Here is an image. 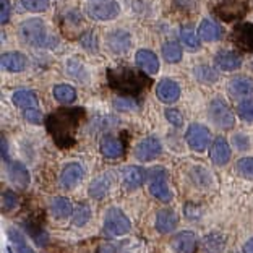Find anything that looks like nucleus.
Returning a JSON list of instances; mask_svg holds the SVG:
<instances>
[{
  "label": "nucleus",
  "mask_w": 253,
  "mask_h": 253,
  "mask_svg": "<svg viewBox=\"0 0 253 253\" xmlns=\"http://www.w3.org/2000/svg\"><path fill=\"white\" fill-rule=\"evenodd\" d=\"M200 38L208 42H216L222 38V28L212 20H203L198 28Z\"/></svg>",
  "instance_id": "26"
},
{
  "label": "nucleus",
  "mask_w": 253,
  "mask_h": 253,
  "mask_svg": "<svg viewBox=\"0 0 253 253\" xmlns=\"http://www.w3.org/2000/svg\"><path fill=\"white\" fill-rule=\"evenodd\" d=\"M84 175V169L83 166L80 163H70L68 166H65L60 174V187L62 188H67L70 190L73 188L75 185H78L80 180L83 179Z\"/></svg>",
  "instance_id": "13"
},
{
  "label": "nucleus",
  "mask_w": 253,
  "mask_h": 253,
  "mask_svg": "<svg viewBox=\"0 0 253 253\" xmlns=\"http://www.w3.org/2000/svg\"><path fill=\"white\" fill-rule=\"evenodd\" d=\"M210 119L217 128L221 130H231L235 125V117L232 111L229 109V106L219 97L211 101L210 104Z\"/></svg>",
  "instance_id": "7"
},
{
  "label": "nucleus",
  "mask_w": 253,
  "mask_h": 253,
  "mask_svg": "<svg viewBox=\"0 0 253 253\" xmlns=\"http://www.w3.org/2000/svg\"><path fill=\"white\" fill-rule=\"evenodd\" d=\"M99 149L102 153V156L107 159H117L124 154V143L119 138L112 135H106L101 138Z\"/></svg>",
  "instance_id": "18"
},
{
  "label": "nucleus",
  "mask_w": 253,
  "mask_h": 253,
  "mask_svg": "<svg viewBox=\"0 0 253 253\" xmlns=\"http://www.w3.org/2000/svg\"><path fill=\"white\" fill-rule=\"evenodd\" d=\"M237 112L244 120H247V122H253V101L252 99L242 101L237 106Z\"/></svg>",
  "instance_id": "39"
},
{
  "label": "nucleus",
  "mask_w": 253,
  "mask_h": 253,
  "mask_svg": "<svg viewBox=\"0 0 253 253\" xmlns=\"http://www.w3.org/2000/svg\"><path fill=\"white\" fill-rule=\"evenodd\" d=\"M203 247L208 253H222L224 247H226V237L219 232L208 234L203 239Z\"/></svg>",
  "instance_id": "29"
},
{
  "label": "nucleus",
  "mask_w": 253,
  "mask_h": 253,
  "mask_svg": "<svg viewBox=\"0 0 253 253\" xmlns=\"http://www.w3.org/2000/svg\"><path fill=\"white\" fill-rule=\"evenodd\" d=\"M177 226V214L174 210H159L156 214V231L159 234H169Z\"/></svg>",
  "instance_id": "23"
},
{
  "label": "nucleus",
  "mask_w": 253,
  "mask_h": 253,
  "mask_svg": "<svg viewBox=\"0 0 253 253\" xmlns=\"http://www.w3.org/2000/svg\"><path fill=\"white\" fill-rule=\"evenodd\" d=\"M107 42H109V45H111V49L114 50V52L122 54V52H126V50L130 49L131 39H130V34L126 31L119 30V31H114V33L109 34Z\"/></svg>",
  "instance_id": "25"
},
{
  "label": "nucleus",
  "mask_w": 253,
  "mask_h": 253,
  "mask_svg": "<svg viewBox=\"0 0 253 253\" xmlns=\"http://www.w3.org/2000/svg\"><path fill=\"white\" fill-rule=\"evenodd\" d=\"M54 97L62 104H70L75 99H77V91H75L73 86L70 84H55L54 88Z\"/></svg>",
  "instance_id": "31"
},
{
  "label": "nucleus",
  "mask_w": 253,
  "mask_h": 253,
  "mask_svg": "<svg viewBox=\"0 0 253 253\" xmlns=\"http://www.w3.org/2000/svg\"><path fill=\"white\" fill-rule=\"evenodd\" d=\"M232 42L245 52H253V25L252 23H239L232 31Z\"/></svg>",
  "instance_id": "12"
},
{
  "label": "nucleus",
  "mask_w": 253,
  "mask_h": 253,
  "mask_svg": "<svg viewBox=\"0 0 253 253\" xmlns=\"http://www.w3.org/2000/svg\"><path fill=\"white\" fill-rule=\"evenodd\" d=\"M0 7H2V10H0V23L5 25V23H7L8 18H10V3H8V0H0Z\"/></svg>",
  "instance_id": "46"
},
{
  "label": "nucleus",
  "mask_w": 253,
  "mask_h": 253,
  "mask_svg": "<svg viewBox=\"0 0 253 253\" xmlns=\"http://www.w3.org/2000/svg\"><path fill=\"white\" fill-rule=\"evenodd\" d=\"M166 119L175 126H182V124H183L182 114L177 111V109H166Z\"/></svg>",
  "instance_id": "43"
},
{
  "label": "nucleus",
  "mask_w": 253,
  "mask_h": 253,
  "mask_svg": "<svg viewBox=\"0 0 253 253\" xmlns=\"http://www.w3.org/2000/svg\"><path fill=\"white\" fill-rule=\"evenodd\" d=\"M25 226H26L28 234H30L31 239L34 240V242H36V245L44 247L45 244H47L49 234L45 232V229L41 226V224H38V222H34V221H26Z\"/></svg>",
  "instance_id": "30"
},
{
  "label": "nucleus",
  "mask_w": 253,
  "mask_h": 253,
  "mask_svg": "<svg viewBox=\"0 0 253 253\" xmlns=\"http://www.w3.org/2000/svg\"><path fill=\"white\" fill-rule=\"evenodd\" d=\"M18 203V197L11 192V190H7V192L2 193V211L7 212V211H11Z\"/></svg>",
  "instance_id": "40"
},
{
  "label": "nucleus",
  "mask_w": 253,
  "mask_h": 253,
  "mask_svg": "<svg viewBox=\"0 0 253 253\" xmlns=\"http://www.w3.org/2000/svg\"><path fill=\"white\" fill-rule=\"evenodd\" d=\"M135 60H136V65L141 68L145 73H149V75H154L158 73L159 70V60L154 52L148 49H140L135 55Z\"/></svg>",
  "instance_id": "21"
},
{
  "label": "nucleus",
  "mask_w": 253,
  "mask_h": 253,
  "mask_svg": "<svg viewBox=\"0 0 253 253\" xmlns=\"http://www.w3.org/2000/svg\"><path fill=\"white\" fill-rule=\"evenodd\" d=\"M84 117V109H57L55 112L49 114L45 119V126L50 136L54 138L55 145L60 149H68L75 145V133L80 122Z\"/></svg>",
  "instance_id": "1"
},
{
  "label": "nucleus",
  "mask_w": 253,
  "mask_h": 253,
  "mask_svg": "<svg viewBox=\"0 0 253 253\" xmlns=\"http://www.w3.org/2000/svg\"><path fill=\"white\" fill-rule=\"evenodd\" d=\"M188 146L197 153H203L211 143V131L201 124H192L187 130Z\"/></svg>",
  "instance_id": "9"
},
{
  "label": "nucleus",
  "mask_w": 253,
  "mask_h": 253,
  "mask_svg": "<svg viewBox=\"0 0 253 253\" xmlns=\"http://www.w3.org/2000/svg\"><path fill=\"white\" fill-rule=\"evenodd\" d=\"M8 239H10L11 245L15 247L16 253H34V252L31 250V247L28 245L26 239L23 237V234L18 231V229L10 227V229H8Z\"/></svg>",
  "instance_id": "32"
},
{
  "label": "nucleus",
  "mask_w": 253,
  "mask_h": 253,
  "mask_svg": "<svg viewBox=\"0 0 253 253\" xmlns=\"http://www.w3.org/2000/svg\"><path fill=\"white\" fill-rule=\"evenodd\" d=\"M131 229V222L125 212L119 208H109L104 216V232L111 237H120L128 234Z\"/></svg>",
  "instance_id": "5"
},
{
  "label": "nucleus",
  "mask_w": 253,
  "mask_h": 253,
  "mask_svg": "<svg viewBox=\"0 0 253 253\" xmlns=\"http://www.w3.org/2000/svg\"><path fill=\"white\" fill-rule=\"evenodd\" d=\"M107 83L112 89L119 91L122 96L135 97L141 94L149 86V78L143 72H138L135 68L122 67L107 70Z\"/></svg>",
  "instance_id": "2"
},
{
  "label": "nucleus",
  "mask_w": 253,
  "mask_h": 253,
  "mask_svg": "<svg viewBox=\"0 0 253 253\" xmlns=\"http://www.w3.org/2000/svg\"><path fill=\"white\" fill-rule=\"evenodd\" d=\"M8 175L11 182L20 188H28L30 185V172H28L26 166L23 163H10L8 164Z\"/></svg>",
  "instance_id": "24"
},
{
  "label": "nucleus",
  "mask_w": 253,
  "mask_h": 253,
  "mask_svg": "<svg viewBox=\"0 0 253 253\" xmlns=\"http://www.w3.org/2000/svg\"><path fill=\"white\" fill-rule=\"evenodd\" d=\"M180 39L188 49L197 50L200 47V39H198L197 33H195V30L192 26H183L182 28V30H180Z\"/></svg>",
  "instance_id": "34"
},
{
  "label": "nucleus",
  "mask_w": 253,
  "mask_h": 253,
  "mask_svg": "<svg viewBox=\"0 0 253 253\" xmlns=\"http://www.w3.org/2000/svg\"><path fill=\"white\" fill-rule=\"evenodd\" d=\"M195 77H197V80H200L201 83L211 84L217 80V73L214 72V68H211L208 65H200V67H195Z\"/></svg>",
  "instance_id": "35"
},
{
  "label": "nucleus",
  "mask_w": 253,
  "mask_h": 253,
  "mask_svg": "<svg viewBox=\"0 0 253 253\" xmlns=\"http://www.w3.org/2000/svg\"><path fill=\"white\" fill-rule=\"evenodd\" d=\"M163 57L166 62L177 63L182 60V47L174 41H169L163 45Z\"/></svg>",
  "instance_id": "33"
},
{
  "label": "nucleus",
  "mask_w": 253,
  "mask_h": 253,
  "mask_svg": "<svg viewBox=\"0 0 253 253\" xmlns=\"http://www.w3.org/2000/svg\"><path fill=\"white\" fill-rule=\"evenodd\" d=\"M163 153V145L156 136H146L135 148V158L138 161H153Z\"/></svg>",
  "instance_id": "10"
},
{
  "label": "nucleus",
  "mask_w": 253,
  "mask_h": 253,
  "mask_svg": "<svg viewBox=\"0 0 253 253\" xmlns=\"http://www.w3.org/2000/svg\"><path fill=\"white\" fill-rule=\"evenodd\" d=\"M89 217H91V210H89V206L86 205V203H80L77 206V211H75V214H73V224L75 226H83V224H86L89 221Z\"/></svg>",
  "instance_id": "36"
},
{
  "label": "nucleus",
  "mask_w": 253,
  "mask_h": 253,
  "mask_svg": "<svg viewBox=\"0 0 253 253\" xmlns=\"http://www.w3.org/2000/svg\"><path fill=\"white\" fill-rule=\"evenodd\" d=\"M229 93L240 99H250L253 97V80L249 77H234L229 82Z\"/></svg>",
  "instance_id": "16"
},
{
  "label": "nucleus",
  "mask_w": 253,
  "mask_h": 253,
  "mask_svg": "<svg viewBox=\"0 0 253 253\" xmlns=\"http://www.w3.org/2000/svg\"><path fill=\"white\" fill-rule=\"evenodd\" d=\"M97 253H116V249H114L112 245H102V247H99Z\"/></svg>",
  "instance_id": "49"
},
{
  "label": "nucleus",
  "mask_w": 253,
  "mask_h": 253,
  "mask_svg": "<svg viewBox=\"0 0 253 253\" xmlns=\"http://www.w3.org/2000/svg\"><path fill=\"white\" fill-rule=\"evenodd\" d=\"M2 159H3V163L8 159V151H7V140H5V136H2Z\"/></svg>",
  "instance_id": "48"
},
{
  "label": "nucleus",
  "mask_w": 253,
  "mask_h": 253,
  "mask_svg": "<svg viewBox=\"0 0 253 253\" xmlns=\"http://www.w3.org/2000/svg\"><path fill=\"white\" fill-rule=\"evenodd\" d=\"M156 96L161 102L172 104V102H175L180 97V88L174 80L164 78L156 86Z\"/></svg>",
  "instance_id": "14"
},
{
  "label": "nucleus",
  "mask_w": 253,
  "mask_h": 253,
  "mask_svg": "<svg viewBox=\"0 0 253 253\" xmlns=\"http://www.w3.org/2000/svg\"><path fill=\"white\" fill-rule=\"evenodd\" d=\"M237 174L244 179L253 180V158H242L237 161Z\"/></svg>",
  "instance_id": "37"
},
{
  "label": "nucleus",
  "mask_w": 253,
  "mask_h": 253,
  "mask_svg": "<svg viewBox=\"0 0 253 253\" xmlns=\"http://www.w3.org/2000/svg\"><path fill=\"white\" fill-rule=\"evenodd\" d=\"M18 34L23 42L33 45V47H44L45 41H47V30H45L44 21L39 18L23 21L18 28Z\"/></svg>",
  "instance_id": "3"
},
{
  "label": "nucleus",
  "mask_w": 253,
  "mask_h": 253,
  "mask_svg": "<svg viewBox=\"0 0 253 253\" xmlns=\"http://www.w3.org/2000/svg\"><path fill=\"white\" fill-rule=\"evenodd\" d=\"M0 63H2L3 70L16 73V72L25 70L26 65H28V60H26V57L20 52H7V54H2Z\"/></svg>",
  "instance_id": "22"
},
{
  "label": "nucleus",
  "mask_w": 253,
  "mask_h": 253,
  "mask_svg": "<svg viewBox=\"0 0 253 253\" xmlns=\"http://www.w3.org/2000/svg\"><path fill=\"white\" fill-rule=\"evenodd\" d=\"M231 146H229V143L226 138L222 136H217L214 143H212L211 146V151H210V156H211V161L214 163L216 166H224L229 163V159H231Z\"/></svg>",
  "instance_id": "17"
},
{
  "label": "nucleus",
  "mask_w": 253,
  "mask_h": 253,
  "mask_svg": "<svg viewBox=\"0 0 253 253\" xmlns=\"http://www.w3.org/2000/svg\"><path fill=\"white\" fill-rule=\"evenodd\" d=\"M214 15L224 21H235L242 20L249 13L250 2L249 0H219L214 7Z\"/></svg>",
  "instance_id": "4"
},
{
  "label": "nucleus",
  "mask_w": 253,
  "mask_h": 253,
  "mask_svg": "<svg viewBox=\"0 0 253 253\" xmlns=\"http://www.w3.org/2000/svg\"><path fill=\"white\" fill-rule=\"evenodd\" d=\"M86 13L96 21H109L117 18L120 7L116 0H94L86 7Z\"/></svg>",
  "instance_id": "8"
},
{
  "label": "nucleus",
  "mask_w": 253,
  "mask_h": 253,
  "mask_svg": "<svg viewBox=\"0 0 253 253\" xmlns=\"http://www.w3.org/2000/svg\"><path fill=\"white\" fill-rule=\"evenodd\" d=\"M197 244H198V239L197 235L190 231H183L174 235L172 239V250L175 253H195L197 250Z\"/></svg>",
  "instance_id": "15"
},
{
  "label": "nucleus",
  "mask_w": 253,
  "mask_h": 253,
  "mask_svg": "<svg viewBox=\"0 0 253 253\" xmlns=\"http://www.w3.org/2000/svg\"><path fill=\"white\" fill-rule=\"evenodd\" d=\"M7 252H8V253H11V249H7Z\"/></svg>",
  "instance_id": "51"
},
{
  "label": "nucleus",
  "mask_w": 253,
  "mask_h": 253,
  "mask_svg": "<svg viewBox=\"0 0 253 253\" xmlns=\"http://www.w3.org/2000/svg\"><path fill=\"white\" fill-rule=\"evenodd\" d=\"M50 211H52V214L55 217L63 219V217H68L72 214L73 205H72V201L65 197H55L50 201Z\"/></svg>",
  "instance_id": "28"
},
{
  "label": "nucleus",
  "mask_w": 253,
  "mask_h": 253,
  "mask_svg": "<svg viewBox=\"0 0 253 253\" xmlns=\"http://www.w3.org/2000/svg\"><path fill=\"white\" fill-rule=\"evenodd\" d=\"M112 188V174H102L99 177H96V179L89 183V188H88V193L91 198H104L106 195L111 192Z\"/></svg>",
  "instance_id": "20"
},
{
  "label": "nucleus",
  "mask_w": 253,
  "mask_h": 253,
  "mask_svg": "<svg viewBox=\"0 0 253 253\" xmlns=\"http://www.w3.org/2000/svg\"><path fill=\"white\" fill-rule=\"evenodd\" d=\"M214 62L221 70L226 72L237 70V68L242 67V57L234 50H219L214 57Z\"/></svg>",
  "instance_id": "19"
},
{
  "label": "nucleus",
  "mask_w": 253,
  "mask_h": 253,
  "mask_svg": "<svg viewBox=\"0 0 253 253\" xmlns=\"http://www.w3.org/2000/svg\"><path fill=\"white\" fill-rule=\"evenodd\" d=\"M20 3L25 10L39 13V11H45L49 8L50 0H20Z\"/></svg>",
  "instance_id": "38"
},
{
  "label": "nucleus",
  "mask_w": 253,
  "mask_h": 253,
  "mask_svg": "<svg viewBox=\"0 0 253 253\" xmlns=\"http://www.w3.org/2000/svg\"><path fill=\"white\" fill-rule=\"evenodd\" d=\"M174 7L180 11L190 13V11H193L195 7H197V0H174Z\"/></svg>",
  "instance_id": "44"
},
{
  "label": "nucleus",
  "mask_w": 253,
  "mask_h": 253,
  "mask_svg": "<svg viewBox=\"0 0 253 253\" xmlns=\"http://www.w3.org/2000/svg\"><path fill=\"white\" fill-rule=\"evenodd\" d=\"M114 107H116L117 111H124V112L133 111V109L136 107V102L131 99V97L124 96V97H117V99L114 101Z\"/></svg>",
  "instance_id": "41"
},
{
  "label": "nucleus",
  "mask_w": 253,
  "mask_h": 253,
  "mask_svg": "<svg viewBox=\"0 0 253 253\" xmlns=\"http://www.w3.org/2000/svg\"><path fill=\"white\" fill-rule=\"evenodd\" d=\"M234 143H235V146H239L240 151H245V149L249 148V138L245 135H235Z\"/></svg>",
  "instance_id": "47"
},
{
  "label": "nucleus",
  "mask_w": 253,
  "mask_h": 253,
  "mask_svg": "<svg viewBox=\"0 0 253 253\" xmlns=\"http://www.w3.org/2000/svg\"><path fill=\"white\" fill-rule=\"evenodd\" d=\"M149 192L154 198H158L163 203L172 201V192L168 183V172L164 168L149 169Z\"/></svg>",
  "instance_id": "6"
},
{
  "label": "nucleus",
  "mask_w": 253,
  "mask_h": 253,
  "mask_svg": "<svg viewBox=\"0 0 253 253\" xmlns=\"http://www.w3.org/2000/svg\"><path fill=\"white\" fill-rule=\"evenodd\" d=\"M25 119L28 120V122H31L34 125H39V124H42V114L41 111H39L38 107H34V109H26L25 111Z\"/></svg>",
  "instance_id": "42"
},
{
  "label": "nucleus",
  "mask_w": 253,
  "mask_h": 253,
  "mask_svg": "<svg viewBox=\"0 0 253 253\" xmlns=\"http://www.w3.org/2000/svg\"><path fill=\"white\" fill-rule=\"evenodd\" d=\"M149 177V170L140 168V166H126L122 169V185L126 190L140 188Z\"/></svg>",
  "instance_id": "11"
},
{
  "label": "nucleus",
  "mask_w": 253,
  "mask_h": 253,
  "mask_svg": "<svg viewBox=\"0 0 253 253\" xmlns=\"http://www.w3.org/2000/svg\"><path fill=\"white\" fill-rule=\"evenodd\" d=\"M11 101L16 107L21 109H34L38 107V96L34 91L30 89H18L15 91L13 96H11Z\"/></svg>",
  "instance_id": "27"
},
{
  "label": "nucleus",
  "mask_w": 253,
  "mask_h": 253,
  "mask_svg": "<svg viewBox=\"0 0 253 253\" xmlns=\"http://www.w3.org/2000/svg\"><path fill=\"white\" fill-rule=\"evenodd\" d=\"M82 44L84 45L86 49L94 50V49H97V38L89 31V33H86L84 36L82 38Z\"/></svg>",
  "instance_id": "45"
},
{
  "label": "nucleus",
  "mask_w": 253,
  "mask_h": 253,
  "mask_svg": "<svg viewBox=\"0 0 253 253\" xmlns=\"http://www.w3.org/2000/svg\"><path fill=\"white\" fill-rule=\"evenodd\" d=\"M242 250H244V253H253V237L250 240H247Z\"/></svg>",
  "instance_id": "50"
}]
</instances>
